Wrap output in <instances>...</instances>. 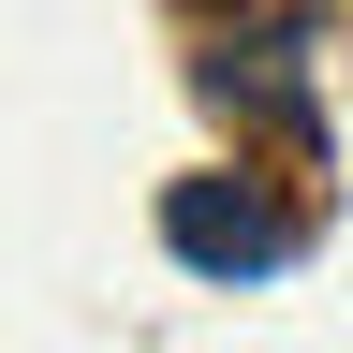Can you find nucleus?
<instances>
[{
	"mask_svg": "<svg viewBox=\"0 0 353 353\" xmlns=\"http://www.w3.org/2000/svg\"><path fill=\"white\" fill-rule=\"evenodd\" d=\"M162 250L206 265V280H265V265L294 250V221L265 206L250 176H176V192H162Z\"/></svg>",
	"mask_w": 353,
	"mask_h": 353,
	"instance_id": "nucleus-1",
	"label": "nucleus"
}]
</instances>
